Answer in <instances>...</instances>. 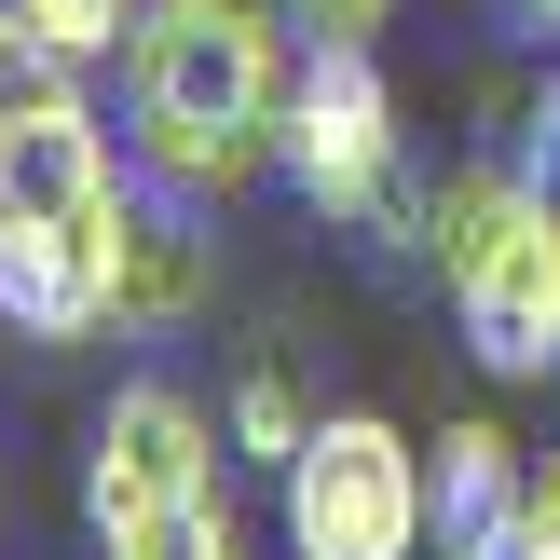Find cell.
Masks as SVG:
<instances>
[{"label":"cell","instance_id":"cell-16","mask_svg":"<svg viewBox=\"0 0 560 560\" xmlns=\"http://www.w3.org/2000/svg\"><path fill=\"white\" fill-rule=\"evenodd\" d=\"M0 137H14V109H0Z\"/></svg>","mask_w":560,"mask_h":560},{"label":"cell","instance_id":"cell-6","mask_svg":"<svg viewBox=\"0 0 560 560\" xmlns=\"http://www.w3.org/2000/svg\"><path fill=\"white\" fill-rule=\"evenodd\" d=\"M206 288H219L206 206L164 191V178H137V191H124V315H109V328H191V315H206Z\"/></svg>","mask_w":560,"mask_h":560},{"label":"cell","instance_id":"cell-9","mask_svg":"<svg viewBox=\"0 0 560 560\" xmlns=\"http://www.w3.org/2000/svg\"><path fill=\"white\" fill-rule=\"evenodd\" d=\"M315 424H328V410L301 397V370H288V355H246V370H233V452H246V465H288Z\"/></svg>","mask_w":560,"mask_h":560},{"label":"cell","instance_id":"cell-15","mask_svg":"<svg viewBox=\"0 0 560 560\" xmlns=\"http://www.w3.org/2000/svg\"><path fill=\"white\" fill-rule=\"evenodd\" d=\"M506 14H520V27H547V42H560V0H506Z\"/></svg>","mask_w":560,"mask_h":560},{"label":"cell","instance_id":"cell-7","mask_svg":"<svg viewBox=\"0 0 560 560\" xmlns=\"http://www.w3.org/2000/svg\"><path fill=\"white\" fill-rule=\"evenodd\" d=\"M424 479H438V547H479L492 520H520V492H534V452H520L506 424H438Z\"/></svg>","mask_w":560,"mask_h":560},{"label":"cell","instance_id":"cell-5","mask_svg":"<svg viewBox=\"0 0 560 560\" xmlns=\"http://www.w3.org/2000/svg\"><path fill=\"white\" fill-rule=\"evenodd\" d=\"M124 191L55 206V219H0V328L14 342H96L124 315Z\"/></svg>","mask_w":560,"mask_h":560},{"label":"cell","instance_id":"cell-12","mask_svg":"<svg viewBox=\"0 0 560 560\" xmlns=\"http://www.w3.org/2000/svg\"><path fill=\"white\" fill-rule=\"evenodd\" d=\"M288 14H301V42H383L397 0H288Z\"/></svg>","mask_w":560,"mask_h":560},{"label":"cell","instance_id":"cell-10","mask_svg":"<svg viewBox=\"0 0 560 560\" xmlns=\"http://www.w3.org/2000/svg\"><path fill=\"white\" fill-rule=\"evenodd\" d=\"M27 14H42V42L69 55V69H96V55H124V27L151 14V0H27Z\"/></svg>","mask_w":560,"mask_h":560},{"label":"cell","instance_id":"cell-14","mask_svg":"<svg viewBox=\"0 0 560 560\" xmlns=\"http://www.w3.org/2000/svg\"><path fill=\"white\" fill-rule=\"evenodd\" d=\"M452 560H547V547H534V520H492V534H479V547H452Z\"/></svg>","mask_w":560,"mask_h":560},{"label":"cell","instance_id":"cell-11","mask_svg":"<svg viewBox=\"0 0 560 560\" xmlns=\"http://www.w3.org/2000/svg\"><path fill=\"white\" fill-rule=\"evenodd\" d=\"M506 164H520V178H534L547 206H560V69L534 82V96H520V124H506Z\"/></svg>","mask_w":560,"mask_h":560},{"label":"cell","instance_id":"cell-1","mask_svg":"<svg viewBox=\"0 0 560 560\" xmlns=\"http://www.w3.org/2000/svg\"><path fill=\"white\" fill-rule=\"evenodd\" d=\"M288 69H301L288 0H151L124 27V151H137V178L191 191V206H233L273 164Z\"/></svg>","mask_w":560,"mask_h":560},{"label":"cell","instance_id":"cell-8","mask_svg":"<svg viewBox=\"0 0 560 560\" xmlns=\"http://www.w3.org/2000/svg\"><path fill=\"white\" fill-rule=\"evenodd\" d=\"M96 560H246V534H233V479L151 492V506H96Z\"/></svg>","mask_w":560,"mask_h":560},{"label":"cell","instance_id":"cell-13","mask_svg":"<svg viewBox=\"0 0 560 560\" xmlns=\"http://www.w3.org/2000/svg\"><path fill=\"white\" fill-rule=\"evenodd\" d=\"M520 520H534V547H547V560H560V452H547V465H534V492H520Z\"/></svg>","mask_w":560,"mask_h":560},{"label":"cell","instance_id":"cell-3","mask_svg":"<svg viewBox=\"0 0 560 560\" xmlns=\"http://www.w3.org/2000/svg\"><path fill=\"white\" fill-rule=\"evenodd\" d=\"M273 164H288V191L328 219V233H370V246H424L438 233V178L410 164L397 82L370 69V42H301Z\"/></svg>","mask_w":560,"mask_h":560},{"label":"cell","instance_id":"cell-2","mask_svg":"<svg viewBox=\"0 0 560 560\" xmlns=\"http://www.w3.org/2000/svg\"><path fill=\"white\" fill-rule=\"evenodd\" d=\"M438 301H452L465 355H479L492 383H547L560 370V206L520 164H465V178H438Z\"/></svg>","mask_w":560,"mask_h":560},{"label":"cell","instance_id":"cell-4","mask_svg":"<svg viewBox=\"0 0 560 560\" xmlns=\"http://www.w3.org/2000/svg\"><path fill=\"white\" fill-rule=\"evenodd\" d=\"M273 520H288V560H424L438 479H424V452H410V424L328 410V424L273 465Z\"/></svg>","mask_w":560,"mask_h":560}]
</instances>
